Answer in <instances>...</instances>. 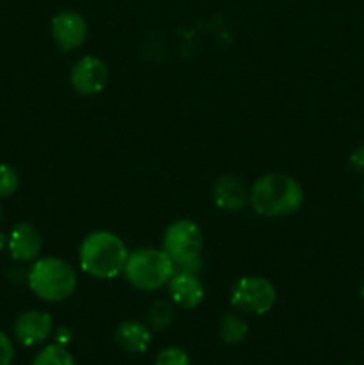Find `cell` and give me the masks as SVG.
<instances>
[{
  "label": "cell",
  "instance_id": "cell-1",
  "mask_svg": "<svg viewBox=\"0 0 364 365\" xmlns=\"http://www.w3.org/2000/svg\"><path fill=\"white\" fill-rule=\"evenodd\" d=\"M303 203V189L293 177L268 173L253 182L250 205L259 216L284 217L296 212Z\"/></svg>",
  "mask_w": 364,
  "mask_h": 365
},
{
  "label": "cell",
  "instance_id": "cell-2",
  "mask_svg": "<svg viewBox=\"0 0 364 365\" xmlns=\"http://www.w3.org/2000/svg\"><path fill=\"white\" fill-rule=\"evenodd\" d=\"M128 250L116 234L98 230L89 234L79 250V262L89 277L109 280L123 273Z\"/></svg>",
  "mask_w": 364,
  "mask_h": 365
},
{
  "label": "cell",
  "instance_id": "cell-3",
  "mask_svg": "<svg viewBox=\"0 0 364 365\" xmlns=\"http://www.w3.org/2000/svg\"><path fill=\"white\" fill-rule=\"evenodd\" d=\"M27 284L39 299L59 303L70 298L77 289V273L66 260L45 257L34 260L27 273Z\"/></svg>",
  "mask_w": 364,
  "mask_h": 365
},
{
  "label": "cell",
  "instance_id": "cell-4",
  "mask_svg": "<svg viewBox=\"0 0 364 365\" xmlns=\"http://www.w3.org/2000/svg\"><path fill=\"white\" fill-rule=\"evenodd\" d=\"M175 271V264L164 250L139 248L128 253L123 274L138 291H157L168 285Z\"/></svg>",
  "mask_w": 364,
  "mask_h": 365
},
{
  "label": "cell",
  "instance_id": "cell-5",
  "mask_svg": "<svg viewBox=\"0 0 364 365\" xmlns=\"http://www.w3.org/2000/svg\"><path fill=\"white\" fill-rule=\"evenodd\" d=\"M203 234L191 220H177L166 228L163 237V250L175 269L198 273L202 267Z\"/></svg>",
  "mask_w": 364,
  "mask_h": 365
},
{
  "label": "cell",
  "instance_id": "cell-6",
  "mask_svg": "<svg viewBox=\"0 0 364 365\" xmlns=\"http://www.w3.org/2000/svg\"><path fill=\"white\" fill-rule=\"evenodd\" d=\"M231 303L239 312L264 316L277 303V289L264 277H243L232 287Z\"/></svg>",
  "mask_w": 364,
  "mask_h": 365
},
{
  "label": "cell",
  "instance_id": "cell-7",
  "mask_svg": "<svg viewBox=\"0 0 364 365\" xmlns=\"http://www.w3.org/2000/svg\"><path fill=\"white\" fill-rule=\"evenodd\" d=\"M109 81V70L102 59L95 56H86L74 64L70 71L71 88L84 96L98 95Z\"/></svg>",
  "mask_w": 364,
  "mask_h": 365
},
{
  "label": "cell",
  "instance_id": "cell-8",
  "mask_svg": "<svg viewBox=\"0 0 364 365\" xmlns=\"http://www.w3.org/2000/svg\"><path fill=\"white\" fill-rule=\"evenodd\" d=\"M52 38L64 52L77 50L88 38V24L75 11H63L52 18Z\"/></svg>",
  "mask_w": 364,
  "mask_h": 365
},
{
  "label": "cell",
  "instance_id": "cell-9",
  "mask_svg": "<svg viewBox=\"0 0 364 365\" xmlns=\"http://www.w3.org/2000/svg\"><path fill=\"white\" fill-rule=\"evenodd\" d=\"M54 334V321L49 312L27 310L14 321V337L27 348L43 344Z\"/></svg>",
  "mask_w": 364,
  "mask_h": 365
},
{
  "label": "cell",
  "instance_id": "cell-10",
  "mask_svg": "<svg viewBox=\"0 0 364 365\" xmlns=\"http://www.w3.org/2000/svg\"><path fill=\"white\" fill-rule=\"evenodd\" d=\"M43 248L41 232L32 223H18L7 235V250L16 262L38 260Z\"/></svg>",
  "mask_w": 364,
  "mask_h": 365
},
{
  "label": "cell",
  "instance_id": "cell-11",
  "mask_svg": "<svg viewBox=\"0 0 364 365\" xmlns=\"http://www.w3.org/2000/svg\"><path fill=\"white\" fill-rule=\"evenodd\" d=\"M168 292L171 302L184 310L196 309L206 296L198 273H189V271H175L171 280L168 282Z\"/></svg>",
  "mask_w": 364,
  "mask_h": 365
},
{
  "label": "cell",
  "instance_id": "cell-12",
  "mask_svg": "<svg viewBox=\"0 0 364 365\" xmlns=\"http://www.w3.org/2000/svg\"><path fill=\"white\" fill-rule=\"evenodd\" d=\"M214 203L218 209L227 212H241L250 203V192L243 185V182L236 177H220L213 185Z\"/></svg>",
  "mask_w": 364,
  "mask_h": 365
},
{
  "label": "cell",
  "instance_id": "cell-13",
  "mask_svg": "<svg viewBox=\"0 0 364 365\" xmlns=\"http://www.w3.org/2000/svg\"><path fill=\"white\" fill-rule=\"evenodd\" d=\"M116 344L127 353H145L152 342V330L148 324L139 321H123L116 328Z\"/></svg>",
  "mask_w": 364,
  "mask_h": 365
},
{
  "label": "cell",
  "instance_id": "cell-14",
  "mask_svg": "<svg viewBox=\"0 0 364 365\" xmlns=\"http://www.w3.org/2000/svg\"><path fill=\"white\" fill-rule=\"evenodd\" d=\"M248 335V324L238 314L228 312L220 321V339L225 344H239Z\"/></svg>",
  "mask_w": 364,
  "mask_h": 365
},
{
  "label": "cell",
  "instance_id": "cell-15",
  "mask_svg": "<svg viewBox=\"0 0 364 365\" xmlns=\"http://www.w3.org/2000/svg\"><path fill=\"white\" fill-rule=\"evenodd\" d=\"M32 365H75V362L66 346L54 342L39 349V353L32 360Z\"/></svg>",
  "mask_w": 364,
  "mask_h": 365
},
{
  "label": "cell",
  "instance_id": "cell-16",
  "mask_svg": "<svg viewBox=\"0 0 364 365\" xmlns=\"http://www.w3.org/2000/svg\"><path fill=\"white\" fill-rule=\"evenodd\" d=\"M173 307L170 302H164V299H157L150 305L148 312H146V323H148L150 330L159 331L164 330L166 327H170L171 321H173Z\"/></svg>",
  "mask_w": 364,
  "mask_h": 365
},
{
  "label": "cell",
  "instance_id": "cell-17",
  "mask_svg": "<svg viewBox=\"0 0 364 365\" xmlns=\"http://www.w3.org/2000/svg\"><path fill=\"white\" fill-rule=\"evenodd\" d=\"M18 184H20V178H18L14 168H11L9 164L0 163V198L13 196L16 192Z\"/></svg>",
  "mask_w": 364,
  "mask_h": 365
},
{
  "label": "cell",
  "instance_id": "cell-18",
  "mask_svg": "<svg viewBox=\"0 0 364 365\" xmlns=\"http://www.w3.org/2000/svg\"><path fill=\"white\" fill-rule=\"evenodd\" d=\"M153 365H191V362L184 349L177 348V346H168L157 353Z\"/></svg>",
  "mask_w": 364,
  "mask_h": 365
},
{
  "label": "cell",
  "instance_id": "cell-19",
  "mask_svg": "<svg viewBox=\"0 0 364 365\" xmlns=\"http://www.w3.org/2000/svg\"><path fill=\"white\" fill-rule=\"evenodd\" d=\"M14 359V348L11 339L0 330V365H11Z\"/></svg>",
  "mask_w": 364,
  "mask_h": 365
},
{
  "label": "cell",
  "instance_id": "cell-20",
  "mask_svg": "<svg viewBox=\"0 0 364 365\" xmlns=\"http://www.w3.org/2000/svg\"><path fill=\"white\" fill-rule=\"evenodd\" d=\"M350 168L357 173L364 175V145H360L359 148H355L350 155Z\"/></svg>",
  "mask_w": 364,
  "mask_h": 365
},
{
  "label": "cell",
  "instance_id": "cell-21",
  "mask_svg": "<svg viewBox=\"0 0 364 365\" xmlns=\"http://www.w3.org/2000/svg\"><path fill=\"white\" fill-rule=\"evenodd\" d=\"M56 342L57 344L66 346L68 342H70V330H66V328H59V330L56 331Z\"/></svg>",
  "mask_w": 364,
  "mask_h": 365
},
{
  "label": "cell",
  "instance_id": "cell-22",
  "mask_svg": "<svg viewBox=\"0 0 364 365\" xmlns=\"http://www.w3.org/2000/svg\"><path fill=\"white\" fill-rule=\"evenodd\" d=\"M6 246H7V235H4L2 232H0V252H2Z\"/></svg>",
  "mask_w": 364,
  "mask_h": 365
},
{
  "label": "cell",
  "instance_id": "cell-23",
  "mask_svg": "<svg viewBox=\"0 0 364 365\" xmlns=\"http://www.w3.org/2000/svg\"><path fill=\"white\" fill-rule=\"evenodd\" d=\"M359 294H360V298H363V302H364V282H363V285H360V291H359Z\"/></svg>",
  "mask_w": 364,
  "mask_h": 365
},
{
  "label": "cell",
  "instance_id": "cell-24",
  "mask_svg": "<svg viewBox=\"0 0 364 365\" xmlns=\"http://www.w3.org/2000/svg\"><path fill=\"white\" fill-rule=\"evenodd\" d=\"M0 221H2V207H0Z\"/></svg>",
  "mask_w": 364,
  "mask_h": 365
}]
</instances>
